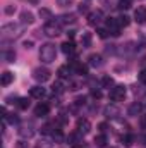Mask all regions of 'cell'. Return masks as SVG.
<instances>
[{"label": "cell", "instance_id": "6da1fadb", "mask_svg": "<svg viewBox=\"0 0 146 148\" xmlns=\"http://www.w3.org/2000/svg\"><path fill=\"white\" fill-rule=\"evenodd\" d=\"M55 57H57V48H55V45H52V43L41 45V48H40V60H41L43 64H52V62L55 60Z\"/></svg>", "mask_w": 146, "mask_h": 148}, {"label": "cell", "instance_id": "7a4b0ae2", "mask_svg": "<svg viewBox=\"0 0 146 148\" xmlns=\"http://www.w3.org/2000/svg\"><path fill=\"white\" fill-rule=\"evenodd\" d=\"M21 31H23V26H19V24H14V23L3 24V26L0 28V33H2V36H5V38L19 36V35H21Z\"/></svg>", "mask_w": 146, "mask_h": 148}, {"label": "cell", "instance_id": "3957f363", "mask_svg": "<svg viewBox=\"0 0 146 148\" xmlns=\"http://www.w3.org/2000/svg\"><path fill=\"white\" fill-rule=\"evenodd\" d=\"M43 33L46 35V36H59L60 33H62V26H60V23L59 21H48L45 26H43Z\"/></svg>", "mask_w": 146, "mask_h": 148}, {"label": "cell", "instance_id": "277c9868", "mask_svg": "<svg viewBox=\"0 0 146 148\" xmlns=\"http://www.w3.org/2000/svg\"><path fill=\"white\" fill-rule=\"evenodd\" d=\"M108 97H110V100H112V102H122V100L126 98V86H124V84L113 86V88L110 90Z\"/></svg>", "mask_w": 146, "mask_h": 148}, {"label": "cell", "instance_id": "5b68a950", "mask_svg": "<svg viewBox=\"0 0 146 148\" xmlns=\"http://www.w3.org/2000/svg\"><path fill=\"white\" fill-rule=\"evenodd\" d=\"M33 77L40 81V83H46L48 79H50V71L46 69V67H36L35 71H33Z\"/></svg>", "mask_w": 146, "mask_h": 148}, {"label": "cell", "instance_id": "8992f818", "mask_svg": "<svg viewBox=\"0 0 146 148\" xmlns=\"http://www.w3.org/2000/svg\"><path fill=\"white\" fill-rule=\"evenodd\" d=\"M107 29H108V33L112 36H119L120 35V24H119V21L113 19V17L107 19Z\"/></svg>", "mask_w": 146, "mask_h": 148}, {"label": "cell", "instance_id": "52a82bcc", "mask_svg": "<svg viewBox=\"0 0 146 148\" xmlns=\"http://www.w3.org/2000/svg\"><path fill=\"white\" fill-rule=\"evenodd\" d=\"M102 19H103V12H102V10H93V12L88 14V23H89L91 26H96Z\"/></svg>", "mask_w": 146, "mask_h": 148}, {"label": "cell", "instance_id": "ba28073f", "mask_svg": "<svg viewBox=\"0 0 146 148\" xmlns=\"http://www.w3.org/2000/svg\"><path fill=\"white\" fill-rule=\"evenodd\" d=\"M77 131H79L81 134H88V133L91 131V122H89L88 119H79V121H77Z\"/></svg>", "mask_w": 146, "mask_h": 148}, {"label": "cell", "instance_id": "9c48e42d", "mask_svg": "<svg viewBox=\"0 0 146 148\" xmlns=\"http://www.w3.org/2000/svg\"><path fill=\"white\" fill-rule=\"evenodd\" d=\"M134 19H136L139 24L146 23V7L145 5H141V7H138V9L134 10Z\"/></svg>", "mask_w": 146, "mask_h": 148}, {"label": "cell", "instance_id": "30bf717a", "mask_svg": "<svg viewBox=\"0 0 146 148\" xmlns=\"http://www.w3.org/2000/svg\"><path fill=\"white\" fill-rule=\"evenodd\" d=\"M72 69H74V73L79 74V76H86L88 74V66L81 64V62H72Z\"/></svg>", "mask_w": 146, "mask_h": 148}, {"label": "cell", "instance_id": "8fae6325", "mask_svg": "<svg viewBox=\"0 0 146 148\" xmlns=\"http://www.w3.org/2000/svg\"><path fill=\"white\" fill-rule=\"evenodd\" d=\"M45 88H41V86H35V88H31V91H29V95L33 97V98H38V100H41L43 97H45Z\"/></svg>", "mask_w": 146, "mask_h": 148}, {"label": "cell", "instance_id": "7c38bea8", "mask_svg": "<svg viewBox=\"0 0 146 148\" xmlns=\"http://www.w3.org/2000/svg\"><path fill=\"white\" fill-rule=\"evenodd\" d=\"M48 110H50V107L46 103H40V105H36V109H35V115L36 117H45L48 114Z\"/></svg>", "mask_w": 146, "mask_h": 148}, {"label": "cell", "instance_id": "4fadbf2b", "mask_svg": "<svg viewBox=\"0 0 146 148\" xmlns=\"http://www.w3.org/2000/svg\"><path fill=\"white\" fill-rule=\"evenodd\" d=\"M12 81H14V74L9 73V71H5V73L2 74V77H0V84L2 86H9Z\"/></svg>", "mask_w": 146, "mask_h": 148}, {"label": "cell", "instance_id": "5bb4252c", "mask_svg": "<svg viewBox=\"0 0 146 148\" xmlns=\"http://www.w3.org/2000/svg\"><path fill=\"white\" fill-rule=\"evenodd\" d=\"M21 21H23V24H33V23H35V16H33V12L24 10V12L21 14Z\"/></svg>", "mask_w": 146, "mask_h": 148}, {"label": "cell", "instance_id": "9a60e30c", "mask_svg": "<svg viewBox=\"0 0 146 148\" xmlns=\"http://www.w3.org/2000/svg\"><path fill=\"white\" fill-rule=\"evenodd\" d=\"M89 64L93 66V67H100L103 62H102V55H98V53H93V55H89Z\"/></svg>", "mask_w": 146, "mask_h": 148}, {"label": "cell", "instance_id": "2e32d148", "mask_svg": "<svg viewBox=\"0 0 146 148\" xmlns=\"http://www.w3.org/2000/svg\"><path fill=\"white\" fill-rule=\"evenodd\" d=\"M19 134H21V136H24V138H31V136L35 134V131H33V127H31V126H23V127L19 129Z\"/></svg>", "mask_w": 146, "mask_h": 148}, {"label": "cell", "instance_id": "e0dca14e", "mask_svg": "<svg viewBox=\"0 0 146 148\" xmlns=\"http://www.w3.org/2000/svg\"><path fill=\"white\" fill-rule=\"evenodd\" d=\"M74 50H76V48H74V43H72V41H64V43H62V52H64V53L72 55Z\"/></svg>", "mask_w": 146, "mask_h": 148}, {"label": "cell", "instance_id": "ac0fdd59", "mask_svg": "<svg viewBox=\"0 0 146 148\" xmlns=\"http://www.w3.org/2000/svg\"><path fill=\"white\" fill-rule=\"evenodd\" d=\"M69 73H71V67H69V66H60L59 71H57V74H59L60 79H65V77L69 76Z\"/></svg>", "mask_w": 146, "mask_h": 148}, {"label": "cell", "instance_id": "d6986e66", "mask_svg": "<svg viewBox=\"0 0 146 148\" xmlns=\"http://www.w3.org/2000/svg\"><path fill=\"white\" fill-rule=\"evenodd\" d=\"M141 109H143V107H141L139 103H132V105L129 107V110H127V114H129V115H138V114L141 112Z\"/></svg>", "mask_w": 146, "mask_h": 148}, {"label": "cell", "instance_id": "ffe728a7", "mask_svg": "<svg viewBox=\"0 0 146 148\" xmlns=\"http://www.w3.org/2000/svg\"><path fill=\"white\" fill-rule=\"evenodd\" d=\"M40 17H41V19H45V21L48 23V21L52 19V12H50L48 9H40Z\"/></svg>", "mask_w": 146, "mask_h": 148}, {"label": "cell", "instance_id": "44dd1931", "mask_svg": "<svg viewBox=\"0 0 146 148\" xmlns=\"http://www.w3.org/2000/svg\"><path fill=\"white\" fill-rule=\"evenodd\" d=\"M95 143H96V147H105L107 145V136L105 134H98L95 138Z\"/></svg>", "mask_w": 146, "mask_h": 148}, {"label": "cell", "instance_id": "7402d4cb", "mask_svg": "<svg viewBox=\"0 0 146 148\" xmlns=\"http://www.w3.org/2000/svg\"><path fill=\"white\" fill-rule=\"evenodd\" d=\"M81 43H83V47H89L91 45V33H83Z\"/></svg>", "mask_w": 146, "mask_h": 148}, {"label": "cell", "instance_id": "603a6c76", "mask_svg": "<svg viewBox=\"0 0 146 148\" xmlns=\"http://www.w3.org/2000/svg\"><path fill=\"white\" fill-rule=\"evenodd\" d=\"M102 86H103V88H110V86H113V79H112L110 76H103V77H102Z\"/></svg>", "mask_w": 146, "mask_h": 148}, {"label": "cell", "instance_id": "cb8c5ba5", "mask_svg": "<svg viewBox=\"0 0 146 148\" xmlns=\"http://www.w3.org/2000/svg\"><path fill=\"white\" fill-rule=\"evenodd\" d=\"M117 21H119V24H120V28H122V26H124V28H126V26H129V23H131V21H129V17H127V16H120V17H119V19H117Z\"/></svg>", "mask_w": 146, "mask_h": 148}, {"label": "cell", "instance_id": "d4e9b609", "mask_svg": "<svg viewBox=\"0 0 146 148\" xmlns=\"http://www.w3.org/2000/svg\"><path fill=\"white\" fill-rule=\"evenodd\" d=\"M17 107H19V109H23V110H24V109H28V107H29V102H28V98H19V102H17Z\"/></svg>", "mask_w": 146, "mask_h": 148}, {"label": "cell", "instance_id": "484cf974", "mask_svg": "<svg viewBox=\"0 0 146 148\" xmlns=\"http://www.w3.org/2000/svg\"><path fill=\"white\" fill-rule=\"evenodd\" d=\"M122 141H124V145H126V147H129V145H132L134 136H132V134H126V136L122 138Z\"/></svg>", "mask_w": 146, "mask_h": 148}, {"label": "cell", "instance_id": "4316f807", "mask_svg": "<svg viewBox=\"0 0 146 148\" xmlns=\"http://www.w3.org/2000/svg\"><path fill=\"white\" fill-rule=\"evenodd\" d=\"M105 114H107V117H115V115L119 114V110L113 109V107H107V109H105Z\"/></svg>", "mask_w": 146, "mask_h": 148}, {"label": "cell", "instance_id": "83f0119b", "mask_svg": "<svg viewBox=\"0 0 146 148\" xmlns=\"http://www.w3.org/2000/svg\"><path fill=\"white\" fill-rule=\"evenodd\" d=\"M96 33H98V36H100V38H107L110 35L107 28H98V31H96Z\"/></svg>", "mask_w": 146, "mask_h": 148}, {"label": "cell", "instance_id": "f1b7e54d", "mask_svg": "<svg viewBox=\"0 0 146 148\" xmlns=\"http://www.w3.org/2000/svg\"><path fill=\"white\" fill-rule=\"evenodd\" d=\"M119 7H120V9H129V7H131V0H120Z\"/></svg>", "mask_w": 146, "mask_h": 148}, {"label": "cell", "instance_id": "f546056e", "mask_svg": "<svg viewBox=\"0 0 146 148\" xmlns=\"http://www.w3.org/2000/svg\"><path fill=\"white\" fill-rule=\"evenodd\" d=\"M35 148H52V143H48V141H40V143H36Z\"/></svg>", "mask_w": 146, "mask_h": 148}, {"label": "cell", "instance_id": "4dcf8cb0", "mask_svg": "<svg viewBox=\"0 0 146 148\" xmlns=\"http://www.w3.org/2000/svg\"><path fill=\"white\" fill-rule=\"evenodd\" d=\"M5 59H7V62H14L16 53H14V52H7V53H5Z\"/></svg>", "mask_w": 146, "mask_h": 148}, {"label": "cell", "instance_id": "1f68e13d", "mask_svg": "<svg viewBox=\"0 0 146 148\" xmlns=\"http://www.w3.org/2000/svg\"><path fill=\"white\" fill-rule=\"evenodd\" d=\"M74 0H57V3L60 5V7H67V5H71Z\"/></svg>", "mask_w": 146, "mask_h": 148}, {"label": "cell", "instance_id": "d6a6232c", "mask_svg": "<svg viewBox=\"0 0 146 148\" xmlns=\"http://www.w3.org/2000/svg\"><path fill=\"white\" fill-rule=\"evenodd\" d=\"M14 12H16V7H14V5H7V7H5V14H7V16H10V14H14Z\"/></svg>", "mask_w": 146, "mask_h": 148}, {"label": "cell", "instance_id": "836d02e7", "mask_svg": "<svg viewBox=\"0 0 146 148\" xmlns=\"http://www.w3.org/2000/svg\"><path fill=\"white\" fill-rule=\"evenodd\" d=\"M91 97L96 98V100H100V98H102V91H100V90H93V91H91Z\"/></svg>", "mask_w": 146, "mask_h": 148}, {"label": "cell", "instance_id": "e575fe53", "mask_svg": "<svg viewBox=\"0 0 146 148\" xmlns=\"http://www.w3.org/2000/svg\"><path fill=\"white\" fill-rule=\"evenodd\" d=\"M139 81H141L143 84H146V69H143V71L139 73Z\"/></svg>", "mask_w": 146, "mask_h": 148}, {"label": "cell", "instance_id": "d590c367", "mask_svg": "<svg viewBox=\"0 0 146 148\" xmlns=\"http://www.w3.org/2000/svg\"><path fill=\"white\" fill-rule=\"evenodd\" d=\"M55 91H57V93L62 91V84H60V83H55V84H53V93H55Z\"/></svg>", "mask_w": 146, "mask_h": 148}, {"label": "cell", "instance_id": "8d00e7d4", "mask_svg": "<svg viewBox=\"0 0 146 148\" xmlns=\"http://www.w3.org/2000/svg\"><path fill=\"white\" fill-rule=\"evenodd\" d=\"M86 10H88V5L86 3H81L79 5V12H86Z\"/></svg>", "mask_w": 146, "mask_h": 148}, {"label": "cell", "instance_id": "74e56055", "mask_svg": "<svg viewBox=\"0 0 146 148\" xmlns=\"http://www.w3.org/2000/svg\"><path fill=\"white\" fill-rule=\"evenodd\" d=\"M141 127L146 129V115H141Z\"/></svg>", "mask_w": 146, "mask_h": 148}, {"label": "cell", "instance_id": "f35d334b", "mask_svg": "<svg viewBox=\"0 0 146 148\" xmlns=\"http://www.w3.org/2000/svg\"><path fill=\"white\" fill-rule=\"evenodd\" d=\"M31 45H33V41H24V47L26 48H31Z\"/></svg>", "mask_w": 146, "mask_h": 148}, {"label": "cell", "instance_id": "ab89813d", "mask_svg": "<svg viewBox=\"0 0 146 148\" xmlns=\"http://www.w3.org/2000/svg\"><path fill=\"white\" fill-rule=\"evenodd\" d=\"M17 148H26V145H24L23 141H19V145H17Z\"/></svg>", "mask_w": 146, "mask_h": 148}, {"label": "cell", "instance_id": "60d3db41", "mask_svg": "<svg viewBox=\"0 0 146 148\" xmlns=\"http://www.w3.org/2000/svg\"><path fill=\"white\" fill-rule=\"evenodd\" d=\"M72 148H83L81 145H72Z\"/></svg>", "mask_w": 146, "mask_h": 148}]
</instances>
